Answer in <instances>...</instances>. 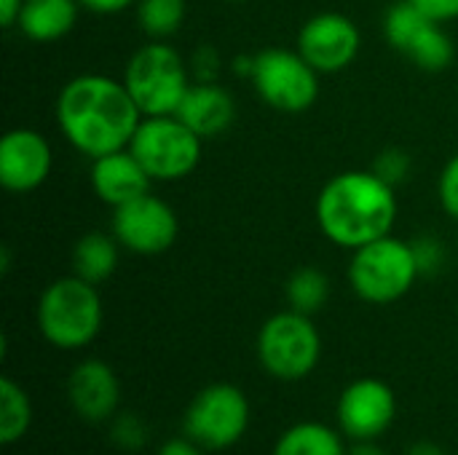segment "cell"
<instances>
[{"instance_id": "1", "label": "cell", "mask_w": 458, "mask_h": 455, "mask_svg": "<svg viewBox=\"0 0 458 455\" xmlns=\"http://www.w3.org/2000/svg\"><path fill=\"white\" fill-rule=\"evenodd\" d=\"M54 113L67 142L89 158L129 147L145 118L126 83L99 72L67 80L56 97Z\"/></svg>"}, {"instance_id": "2", "label": "cell", "mask_w": 458, "mask_h": 455, "mask_svg": "<svg viewBox=\"0 0 458 455\" xmlns=\"http://www.w3.org/2000/svg\"><path fill=\"white\" fill-rule=\"evenodd\" d=\"M397 220V196L389 182L370 172H341L319 190L317 223L341 249H360L392 233Z\"/></svg>"}, {"instance_id": "3", "label": "cell", "mask_w": 458, "mask_h": 455, "mask_svg": "<svg viewBox=\"0 0 458 455\" xmlns=\"http://www.w3.org/2000/svg\"><path fill=\"white\" fill-rule=\"evenodd\" d=\"M38 330L40 335L62 351L86 349L102 330V298L97 284L81 276H62L51 282L38 298Z\"/></svg>"}, {"instance_id": "4", "label": "cell", "mask_w": 458, "mask_h": 455, "mask_svg": "<svg viewBox=\"0 0 458 455\" xmlns=\"http://www.w3.org/2000/svg\"><path fill=\"white\" fill-rule=\"evenodd\" d=\"M123 83L142 115H172L191 88V67L164 40L140 46L123 70Z\"/></svg>"}, {"instance_id": "5", "label": "cell", "mask_w": 458, "mask_h": 455, "mask_svg": "<svg viewBox=\"0 0 458 455\" xmlns=\"http://www.w3.org/2000/svg\"><path fill=\"white\" fill-rule=\"evenodd\" d=\"M419 276L411 241L394 239L392 233L354 249L349 263V284L354 295L373 306L397 303L411 292Z\"/></svg>"}, {"instance_id": "6", "label": "cell", "mask_w": 458, "mask_h": 455, "mask_svg": "<svg viewBox=\"0 0 458 455\" xmlns=\"http://www.w3.org/2000/svg\"><path fill=\"white\" fill-rule=\"evenodd\" d=\"M201 137L172 115H145L129 142V150L145 166L150 180L177 182L196 172L201 161Z\"/></svg>"}, {"instance_id": "7", "label": "cell", "mask_w": 458, "mask_h": 455, "mask_svg": "<svg viewBox=\"0 0 458 455\" xmlns=\"http://www.w3.org/2000/svg\"><path fill=\"white\" fill-rule=\"evenodd\" d=\"M255 349L268 375L293 383L311 375L314 367L319 365L322 338L311 316L290 308L263 322Z\"/></svg>"}, {"instance_id": "8", "label": "cell", "mask_w": 458, "mask_h": 455, "mask_svg": "<svg viewBox=\"0 0 458 455\" xmlns=\"http://www.w3.org/2000/svg\"><path fill=\"white\" fill-rule=\"evenodd\" d=\"M250 80L268 107L287 115L306 113L319 99V72L298 48H263L252 56Z\"/></svg>"}, {"instance_id": "9", "label": "cell", "mask_w": 458, "mask_h": 455, "mask_svg": "<svg viewBox=\"0 0 458 455\" xmlns=\"http://www.w3.org/2000/svg\"><path fill=\"white\" fill-rule=\"evenodd\" d=\"M250 426V400L233 383H212L201 389L182 418V432L204 451L233 448Z\"/></svg>"}, {"instance_id": "10", "label": "cell", "mask_w": 458, "mask_h": 455, "mask_svg": "<svg viewBox=\"0 0 458 455\" xmlns=\"http://www.w3.org/2000/svg\"><path fill=\"white\" fill-rule=\"evenodd\" d=\"M177 231L180 223L174 209L153 193L113 209V236L134 255L166 252L177 241Z\"/></svg>"}, {"instance_id": "11", "label": "cell", "mask_w": 458, "mask_h": 455, "mask_svg": "<svg viewBox=\"0 0 458 455\" xmlns=\"http://www.w3.org/2000/svg\"><path fill=\"white\" fill-rule=\"evenodd\" d=\"M360 27L354 19L338 11L311 16L298 32V51L319 75H335L346 70L360 54Z\"/></svg>"}, {"instance_id": "12", "label": "cell", "mask_w": 458, "mask_h": 455, "mask_svg": "<svg viewBox=\"0 0 458 455\" xmlns=\"http://www.w3.org/2000/svg\"><path fill=\"white\" fill-rule=\"evenodd\" d=\"M397 416L392 386L378 378H360L349 383L338 400L335 418L349 440H378L389 432Z\"/></svg>"}, {"instance_id": "13", "label": "cell", "mask_w": 458, "mask_h": 455, "mask_svg": "<svg viewBox=\"0 0 458 455\" xmlns=\"http://www.w3.org/2000/svg\"><path fill=\"white\" fill-rule=\"evenodd\" d=\"M54 166L48 139L35 129H11L0 139V185L11 193L40 188Z\"/></svg>"}, {"instance_id": "14", "label": "cell", "mask_w": 458, "mask_h": 455, "mask_svg": "<svg viewBox=\"0 0 458 455\" xmlns=\"http://www.w3.org/2000/svg\"><path fill=\"white\" fill-rule=\"evenodd\" d=\"M67 400L78 418L89 424L110 421L121 402V383L115 370L102 359H83L67 378Z\"/></svg>"}, {"instance_id": "15", "label": "cell", "mask_w": 458, "mask_h": 455, "mask_svg": "<svg viewBox=\"0 0 458 455\" xmlns=\"http://www.w3.org/2000/svg\"><path fill=\"white\" fill-rule=\"evenodd\" d=\"M150 174L129 147L91 158V190L113 209L150 193Z\"/></svg>"}, {"instance_id": "16", "label": "cell", "mask_w": 458, "mask_h": 455, "mask_svg": "<svg viewBox=\"0 0 458 455\" xmlns=\"http://www.w3.org/2000/svg\"><path fill=\"white\" fill-rule=\"evenodd\" d=\"M174 115L185 121L201 139L220 137L236 121V99L215 80H193Z\"/></svg>"}, {"instance_id": "17", "label": "cell", "mask_w": 458, "mask_h": 455, "mask_svg": "<svg viewBox=\"0 0 458 455\" xmlns=\"http://www.w3.org/2000/svg\"><path fill=\"white\" fill-rule=\"evenodd\" d=\"M78 13V0H24L16 27L27 40L54 43L72 32Z\"/></svg>"}, {"instance_id": "18", "label": "cell", "mask_w": 458, "mask_h": 455, "mask_svg": "<svg viewBox=\"0 0 458 455\" xmlns=\"http://www.w3.org/2000/svg\"><path fill=\"white\" fill-rule=\"evenodd\" d=\"M118 247L121 244L113 233L91 231L81 236L72 247V274L99 287L118 268Z\"/></svg>"}, {"instance_id": "19", "label": "cell", "mask_w": 458, "mask_h": 455, "mask_svg": "<svg viewBox=\"0 0 458 455\" xmlns=\"http://www.w3.org/2000/svg\"><path fill=\"white\" fill-rule=\"evenodd\" d=\"M346 451L335 429L319 421H301L276 440L271 455H346Z\"/></svg>"}, {"instance_id": "20", "label": "cell", "mask_w": 458, "mask_h": 455, "mask_svg": "<svg viewBox=\"0 0 458 455\" xmlns=\"http://www.w3.org/2000/svg\"><path fill=\"white\" fill-rule=\"evenodd\" d=\"M32 426V402L27 392L8 375L0 378V442H19Z\"/></svg>"}, {"instance_id": "21", "label": "cell", "mask_w": 458, "mask_h": 455, "mask_svg": "<svg viewBox=\"0 0 458 455\" xmlns=\"http://www.w3.org/2000/svg\"><path fill=\"white\" fill-rule=\"evenodd\" d=\"M435 19L424 13L413 0H400L394 3L386 16H384V35L389 46L400 54H408V48L421 38V32L432 24ZM443 24V21H440Z\"/></svg>"}, {"instance_id": "22", "label": "cell", "mask_w": 458, "mask_h": 455, "mask_svg": "<svg viewBox=\"0 0 458 455\" xmlns=\"http://www.w3.org/2000/svg\"><path fill=\"white\" fill-rule=\"evenodd\" d=\"M134 8L142 32L153 40H166L180 32L188 13V0H137Z\"/></svg>"}, {"instance_id": "23", "label": "cell", "mask_w": 458, "mask_h": 455, "mask_svg": "<svg viewBox=\"0 0 458 455\" xmlns=\"http://www.w3.org/2000/svg\"><path fill=\"white\" fill-rule=\"evenodd\" d=\"M327 298H330V279L319 268L303 265L287 279V303L293 311L311 316L319 308H325Z\"/></svg>"}, {"instance_id": "24", "label": "cell", "mask_w": 458, "mask_h": 455, "mask_svg": "<svg viewBox=\"0 0 458 455\" xmlns=\"http://www.w3.org/2000/svg\"><path fill=\"white\" fill-rule=\"evenodd\" d=\"M454 40L448 38V32L440 27V21H432L424 32H421V38L408 48V59L416 64V67H421V70H427V72H443L451 62H454Z\"/></svg>"}, {"instance_id": "25", "label": "cell", "mask_w": 458, "mask_h": 455, "mask_svg": "<svg viewBox=\"0 0 458 455\" xmlns=\"http://www.w3.org/2000/svg\"><path fill=\"white\" fill-rule=\"evenodd\" d=\"M110 437H113L115 448L134 453V451H142L145 448V442H148V426H145V421L137 413H121L118 418H113Z\"/></svg>"}, {"instance_id": "26", "label": "cell", "mask_w": 458, "mask_h": 455, "mask_svg": "<svg viewBox=\"0 0 458 455\" xmlns=\"http://www.w3.org/2000/svg\"><path fill=\"white\" fill-rule=\"evenodd\" d=\"M373 172L384 182H389L392 188H397L411 174V156L403 147H386V150L378 153V158L373 164Z\"/></svg>"}, {"instance_id": "27", "label": "cell", "mask_w": 458, "mask_h": 455, "mask_svg": "<svg viewBox=\"0 0 458 455\" xmlns=\"http://www.w3.org/2000/svg\"><path fill=\"white\" fill-rule=\"evenodd\" d=\"M411 247H413L416 265H419V274L421 276H435L443 268L445 249H443L440 239H435V236H419L416 241H411Z\"/></svg>"}, {"instance_id": "28", "label": "cell", "mask_w": 458, "mask_h": 455, "mask_svg": "<svg viewBox=\"0 0 458 455\" xmlns=\"http://www.w3.org/2000/svg\"><path fill=\"white\" fill-rule=\"evenodd\" d=\"M437 196H440V204H443L445 215H451L454 220H458V153L440 172Z\"/></svg>"}, {"instance_id": "29", "label": "cell", "mask_w": 458, "mask_h": 455, "mask_svg": "<svg viewBox=\"0 0 458 455\" xmlns=\"http://www.w3.org/2000/svg\"><path fill=\"white\" fill-rule=\"evenodd\" d=\"M191 75L193 80H215L217 67H220V56L212 46H199L196 54L191 56Z\"/></svg>"}, {"instance_id": "30", "label": "cell", "mask_w": 458, "mask_h": 455, "mask_svg": "<svg viewBox=\"0 0 458 455\" xmlns=\"http://www.w3.org/2000/svg\"><path fill=\"white\" fill-rule=\"evenodd\" d=\"M424 13H429L435 21H451L458 19V0H413Z\"/></svg>"}, {"instance_id": "31", "label": "cell", "mask_w": 458, "mask_h": 455, "mask_svg": "<svg viewBox=\"0 0 458 455\" xmlns=\"http://www.w3.org/2000/svg\"><path fill=\"white\" fill-rule=\"evenodd\" d=\"M81 8L91 11V13H102V16H110V13H121L126 11L129 5H134L137 0H78Z\"/></svg>"}, {"instance_id": "32", "label": "cell", "mask_w": 458, "mask_h": 455, "mask_svg": "<svg viewBox=\"0 0 458 455\" xmlns=\"http://www.w3.org/2000/svg\"><path fill=\"white\" fill-rule=\"evenodd\" d=\"M201 451H204V448L196 445L191 437H177V440H166V442L158 448V455H204Z\"/></svg>"}, {"instance_id": "33", "label": "cell", "mask_w": 458, "mask_h": 455, "mask_svg": "<svg viewBox=\"0 0 458 455\" xmlns=\"http://www.w3.org/2000/svg\"><path fill=\"white\" fill-rule=\"evenodd\" d=\"M24 0H0V27H16Z\"/></svg>"}, {"instance_id": "34", "label": "cell", "mask_w": 458, "mask_h": 455, "mask_svg": "<svg viewBox=\"0 0 458 455\" xmlns=\"http://www.w3.org/2000/svg\"><path fill=\"white\" fill-rule=\"evenodd\" d=\"M346 455H386V451L381 445H376V440H357Z\"/></svg>"}, {"instance_id": "35", "label": "cell", "mask_w": 458, "mask_h": 455, "mask_svg": "<svg viewBox=\"0 0 458 455\" xmlns=\"http://www.w3.org/2000/svg\"><path fill=\"white\" fill-rule=\"evenodd\" d=\"M405 455H445V451L440 448V445H435V442H429V440H419V442H413Z\"/></svg>"}, {"instance_id": "36", "label": "cell", "mask_w": 458, "mask_h": 455, "mask_svg": "<svg viewBox=\"0 0 458 455\" xmlns=\"http://www.w3.org/2000/svg\"><path fill=\"white\" fill-rule=\"evenodd\" d=\"M225 3H244V0H225Z\"/></svg>"}, {"instance_id": "37", "label": "cell", "mask_w": 458, "mask_h": 455, "mask_svg": "<svg viewBox=\"0 0 458 455\" xmlns=\"http://www.w3.org/2000/svg\"><path fill=\"white\" fill-rule=\"evenodd\" d=\"M456 319H458V306H456Z\"/></svg>"}]
</instances>
